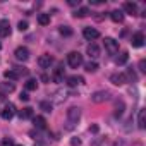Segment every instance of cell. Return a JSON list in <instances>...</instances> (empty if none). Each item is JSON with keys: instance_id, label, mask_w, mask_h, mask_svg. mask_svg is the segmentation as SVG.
<instances>
[{"instance_id": "obj_1", "label": "cell", "mask_w": 146, "mask_h": 146, "mask_svg": "<svg viewBox=\"0 0 146 146\" xmlns=\"http://www.w3.org/2000/svg\"><path fill=\"white\" fill-rule=\"evenodd\" d=\"M79 119H81V108L70 107V108L67 110V125H65V129H67V131H72V129L76 127V124H78Z\"/></svg>"}, {"instance_id": "obj_2", "label": "cell", "mask_w": 146, "mask_h": 146, "mask_svg": "<svg viewBox=\"0 0 146 146\" xmlns=\"http://www.w3.org/2000/svg\"><path fill=\"white\" fill-rule=\"evenodd\" d=\"M16 115V105L14 103H5L2 108H0V117H2L4 120H11L12 117Z\"/></svg>"}, {"instance_id": "obj_3", "label": "cell", "mask_w": 146, "mask_h": 146, "mask_svg": "<svg viewBox=\"0 0 146 146\" xmlns=\"http://www.w3.org/2000/svg\"><path fill=\"white\" fill-rule=\"evenodd\" d=\"M67 64H69V67H72V69H78V67L83 64V55H81L79 52H70V53L67 55Z\"/></svg>"}, {"instance_id": "obj_4", "label": "cell", "mask_w": 146, "mask_h": 146, "mask_svg": "<svg viewBox=\"0 0 146 146\" xmlns=\"http://www.w3.org/2000/svg\"><path fill=\"white\" fill-rule=\"evenodd\" d=\"M103 45H105V50L110 53V55H115L119 52V41H115L113 38H105L103 40Z\"/></svg>"}, {"instance_id": "obj_5", "label": "cell", "mask_w": 146, "mask_h": 146, "mask_svg": "<svg viewBox=\"0 0 146 146\" xmlns=\"http://www.w3.org/2000/svg\"><path fill=\"white\" fill-rule=\"evenodd\" d=\"M14 55H16V58H17V60L26 62V60L29 58V50H28L26 46H17V48H16V52H14Z\"/></svg>"}, {"instance_id": "obj_6", "label": "cell", "mask_w": 146, "mask_h": 146, "mask_svg": "<svg viewBox=\"0 0 146 146\" xmlns=\"http://www.w3.org/2000/svg\"><path fill=\"white\" fill-rule=\"evenodd\" d=\"M110 81H112L115 86H122V84H125V83H127V78H125L124 72H115V74H112V76H110Z\"/></svg>"}, {"instance_id": "obj_7", "label": "cell", "mask_w": 146, "mask_h": 146, "mask_svg": "<svg viewBox=\"0 0 146 146\" xmlns=\"http://www.w3.org/2000/svg\"><path fill=\"white\" fill-rule=\"evenodd\" d=\"M91 100H93L95 103L107 102V100H110V93H108V91H96V93L91 95Z\"/></svg>"}, {"instance_id": "obj_8", "label": "cell", "mask_w": 146, "mask_h": 146, "mask_svg": "<svg viewBox=\"0 0 146 146\" xmlns=\"http://www.w3.org/2000/svg\"><path fill=\"white\" fill-rule=\"evenodd\" d=\"M83 36L86 38V40H96V38H100V31L98 29H95V28H84L83 29Z\"/></svg>"}, {"instance_id": "obj_9", "label": "cell", "mask_w": 146, "mask_h": 146, "mask_svg": "<svg viewBox=\"0 0 146 146\" xmlns=\"http://www.w3.org/2000/svg\"><path fill=\"white\" fill-rule=\"evenodd\" d=\"M52 64H53V58H52L48 53H45V55H41V57L38 58V65H40V67H43V69L50 67Z\"/></svg>"}, {"instance_id": "obj_10", "label": "cell", "mask_w": 146, "mask_h": 146, "mask_svg": "<svg viewBox=\"0 0 146 146\" xmlns=\"http://www.w3.org/2000/svg\"><path fill=\"white\" fill-rule=\"evenodd\" d=\"M11 35V23L9 21H5V19H2L0 21V36H9Z\"/></svg>"}, {"instance_id": "obj_11", "label": "cell", "mask_w": 146, "mask_h": 146, "mask_svg": "<svg viewBox=\"0 0 146 146\" xmlns=\"http://www.w3.org/2000/svg\"><path fill=\"white\" fill-rule=\"evenodd\" d=\"M131 43H132V46H136V48L143 46V45H144V35H143V33H136V35L132 36Z\"/></svg>"}, {"instance_id": "obj_12", "label": "cell", "mask_w": 146, "mask_h": 146, "mask_svg": "<svg viewBox=\"0 0 146 146\" xmlns=\"http://www.w3.org/2000/svg\"><path fill=\"white\" fill-rule=\"evenodd\" d=\"M83 83H84V79H83L81 76H70V78H67V84H69L70 88L79 86V84H83Z\"/></svg>"}, {"instance_id": "obj_13", "label": "cell", "mask_w": 146, "mask_h": 146, "mask_svg": "<svg viewBox=\"0 0 146 146\" xmlns=\"http://www.w3.org/2000/svg\"><path fill=\"white\" fill-rule=\"evenodd\" d=\"M52 79H53V83H62V81H64V69H62V67H57V69L53 70Z\"/></svg>"}, {"instance_id": "obj_14", "label": "cell", "mask_w": 146, "mask_h": 146, "mask_svg": "<svg viewBox=\"0 0 146 146\" xmlns=\"http://www.w3.org/2000/svg\"><path fill=\"white\" fill-rule=\"evenodd\" d=\"M124 12H127V14H131V16H136V14H137V5H136L134 2H125V4H124Z\"/></svg>"}, {"instance_id": "obj_15", "label": "cell", "mask_w": 146, "mask_h": 146, "mask_svg": "<svg viewBox=\"0 0 146 146\" xmlns=\"http://www.w3.org/2000/svg\"><path fill=\"white\" fill-rule=\"evenodd\" d=\"M137 127L139 129H144L146 127V110L141 108L139 113H137Z\"/></svg>"}, {"instance_id": "obj_16", "label": "cell", "mask_w": 146, "mask_h": 146, "mask_svg": "<svg viewBox=\"0 0 146 146\" xmlns=\"http://www.w3.org/2000/svg\"><path fill=\"white\" fill-rule=\"evenodd\" d=\"M33 124H35V127L36 129H46V120H45V117H41V115H38V117H33Z\"/></svg>"}, {"instance_id": "obj_17", "label": "cell", "mask_w": 146, "mask_h": 146, "mask_svg": "<svg viewBox=\"0 0 146 146\" xmlns=\"http://www.w3.org/2000/svg\"><path fill=\"white\" fill-rule=\"evenodd\" d=\"M88 55L90 57H93V58H96V57H100V48H98V45H95V43H91V45H88Z\"/></svg>"}, {"instance_id": "obj_18", "label": "cell", "mask_w": 146, "mask_h": 146, "mask_svg": "<svg viewBox=\"0 0 146 146\" xmlns=\"http://www.w3.org/2000/svg\"><path fill=\"white\" fill-rule=\"evenodd\" d=\"M110 19L113 23H122L124 21V12L122 11H112L110 12Z\"/></svg>"}, {"instance_id": "obj_19", "label": "cell", "mask_w": 146, "mask_h": 146, "mask_svg": "<svg viewBox=\"0 0 146 146\" xmlns=\"http://www.w3.org/2000/svg\"><path fill=\"white\" fill-rule=\"evenodd\" d=\"M19 117L21 119H33V108L31 107H26V108L19 110Z\"/></svg>"}, {"instance_id": "obj_20", "label": "cell", "mask_w": 146, "mask_h": 146, "mask_svg": "<svg viewBox=\"0 0 146 146\" xmlns=\"http://www.w3.org/2000/svg\"><path fill=\"white\" fill-rule=\"evenodd\" d=\"M0 90H2L4 93H12L16 90V86H14V83H2L0 84Z\"/></svg>"}, {"instance_id": "obj_21", "label": "cell", "mask_w": 146, "mask_h": 146, "mask_svg": "<svg viewBox=\"0 0 146 146\" xmlns=\"http://www.w3.org/2000/svg\"><path fill=\"white\" fill-rule=\"evenodd\" d=\"M4 76L7 78V79H11V81H16V79H19V74L14 70V69H9V70H5L4 72Z\"/></svg>"}, {"instance_id": "obj_22", "label": "cell", "mask_w": 146, "mask_h": 146, "mask_svg": "<svg viewBox=\"0 0 146 146\" xmlns=\"http://www.w3.org/2000/svg\"><path fill=\"white\" fill-rule=\"evenodd\" d=\"M24 88H26L28 91H35V90L38 88V81H36V79H28L26 84H24Z\"/></svg>"}, {"instance_id": "obj_23", "label": "cell", "mask_w": 146, "mask_h": 146, "mask_svg": "<svg viewBox=\"0 0 146 146\" xmlns=\"http://www.w3.org/2000/svg\"><path fill=\"white\" fill-rule=\"evenodd\" d=\"M38 23H40L41 26L50 24V14H38Z\"/></svg>"}, {"instance_id": "obj_24", "label": "cell", "mask_w": 146, "mask_h": 146, "mask_svg": "<svg viewBox=\"0 0 146 146\" xmlns=\"http://www.w3.org/2000/svg\"><path fill=\"white\" fill-rule=\"evenodd\" d=\"M124 113V102H117L115 103V117H120Z\"/></svg>"}, {"instance_id": "obj_25", "label": "cell", "mask_w": 146, "mask_h": 146, "mask_svg": "<svg viewBox=\"0 0 146 146\" xmlns=\"http://www.w3.org/2000/svg\"><path fill=\"white\" fill-rule=\"evenodd\" d=\"M88 14H90V11H88L86 7H81V9H78V11H76L74 17H86Z\"/></svg>"}, {"instance_id": "obj_26", "label": "cell", "mask_w": 146, "mask_h": 146, "mask_svg": "<svg viewBox=\"0 0 146 146\" xmlns=\"http://www.w3.org/2000/svg\"><path fill=\"white\" fill-rule=\"evenodd\" d=\"M84 67H86L88 72H96V70H98V64H96V62H88Z\"/></svg>"}, {"instance_id": "obj_27", "label": "cell", "mask_w": 146, "mask_h": 146, "mask_svg": "<svg viewBox=\"0 0 146 146\" xmlns=\"http://www.w3.org/2000/svg\"><path fill=\"white\" fill-rule=\"evenodd\" d=\"M127 58H129L127 52H122V53H120V57H117V58H115V62H117V64H125V62H127Z\"/></svg>"}, {"instance_id": "obj_28", "label": "cell", "mask_w": 146, "mask_h": 146, "mask_svg": "<svg viewBox=\"0 0 146 146\" xmlns=\"http://www.w3.org/2000/svg\"><path fill=\"white\" fill-rule=\"evenodd\" d=\"M40 108L48 113V112H52V103H50V102H41V103H40Z\"/></svg>"}, {"instance_id": "obj_29", "label": "cell", "mask_w": 146, "mask_h": 146, "mask_svg": "<svg viewBox=\"0 0 146 146\" xmlns=\"http://www.w3.org/2000/svg\"><path fill=\"white\" fill-rule=\"evenodd\" d=\"M60 35L64 36H72V29L69 26H60Z\"/></svg>"}, {"instance_id": "obj_30", "label": "cell", "mask_w": 146, "mask_h": 146, "mask_svg": "<svg viewBox=\"0 0 146 146\" xmlns=\"http://www.w3.org/2000/svg\"><path fill=\"white\" fill-rule=\"evenodd\" d=\"M14 144H16V143H14L11 137H4L2 141H0V146H14Z\"/></svg>"}, {"instance_id": "obj_31", "label": "cell", "mask_w": 146, "mask_h": 146, "mask_svg": "<svg viewBox=\"0 0 146 146\" xmlns=\"http://www.w3.org/2000/svg\"><path fill=\"white\" fill-rule=\"evenodd\" d=\"M17 28H19V31H26V29H28V23H26V21H21V23L17 24Z\"/></svg>"}, {"instance_id": "obj_32", "label": "cell", "mask_w": 146, "mask_h": 146, "mask_svg": "<svg viewBox=\"0 0 146 146\" xmlns=\"http://www.w3.org/2000/svg\"><path fill=\"white\" fill-rule=\"evenodd\" d=\"M139 69H141V72H146V62L144 60H139Z\"/></svg>"}, {"instance_id": "obj_33", "label": "cell", "mask_w": 146, "mask_h": 146, "mask_svg": "<svg viewBox=\"0 0 146 146\" xmlns=\"http://www.w3.org/2000/svg\"><path fill=\"white\" fill-rule=\"evenodd\" d=\"M19 98H21V102H28V100H29L28 93H21V96H19Z\"/></svg>"}, {"instance_id": "obj_34", "label": "cell", "mask_w": 146, "mask_h": 146, "mask_svg": "<svg viewBox=\"0 0 146 146\" xmlns=\"http://www.w3.org/2000/svg\"><path fill=\"white\" fill-rule=\"evenodd\" d=\"M70 144H72V146H79V144H81V139H76V137H74V139L70 141Z\"/></svg>"}, {"instance_id": "obj_35", "label": "cell", "mask_w": 146, "mask_h": 146, "mask_svg": "<svg viewBox=\"0 0 146 146\" xmlns=\"http://www.w3.org/2000/svg\"><path fill=\"white\" fill-rule=\"evenodd\" d=\"M69 5H79V0H69Z\"/></svg>"}, {"instance_id": "obj_36", "label": "cell", "mask_w": 146, "mask_h": 146, "mask_svg": "<svg viewBox=\"0 0 146 146\" xmlns=\"http://www.w3.org/2000/svg\"><path fill=\"white\" fill-rule=\"evenodd\" d=\"M14 146H21V144H14Z\"/></svg>"}, {"instance_id": "obj_37", "label": "cell", "mask_w": 146, "mask_h": 146, "mask_svg": "<svg viewBox=\"0 0 146 146\" xmlns=\"http://www.w3.org/2000/svg\"><path fill=\"white\" fill-rule=\"evenodd\" d=\"M0 48H2V45H0Z\"/></svg>"}, {"instance_id": "obj_38", "label": "cell", "mask_w": 146, "mask_h": 146, "mask_svg": "<svg viewBox=\"0 0 146 146\" xmlns=\"http://www.w3.org/2000/svg\"><path fill=\"white\" fill-rule=\"evenodd\" d=\"M35 146H36V144H35Z\"/></svg>"}]
</instances>
